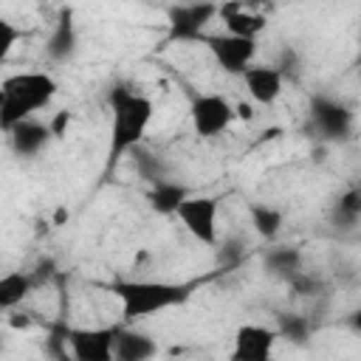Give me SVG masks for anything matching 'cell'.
I'll return each mask as SVG.
<instances>
[{
  "label": "cell",
  "mask_w": 361,
  "mask_h": 361,
  "mask_svg": "<svg viewBox=\"0 0 361 361\" xmlns=\"http://www.w3.org/2000/svg\"><path fill=\"white\" fill-rule=\"evenodd\" d=\"M76 45H79V34H76V23H73V11L71 8H62V14L56 17L51 34H48V42H45V54L54 59V62H65L76 54Z\"/></svg>",
  "instance_id": "obj_13"
},
{
  "label": "cell",
  "mask_w": 361,
  "mask_h": 361,
  "mask_svg": "<svg viewBox=\"0 0 361 361\" xmlns=\"http://www.w3.org/2000/svg\"><path fill=\"white\" fill-rule=\"evenodd\" d=\"M110 102V147H107V164H118L127 152H133L152 118H155V102L141 93V90H133L127 85H116L107 96Z\"/></svg>",
  "instance_id": "obj_1"
},
{
  "label": "cell",
  "mask_w": 361,
  "mask_h": 361,
  "mask_svg": "<svg viewBox=\"0 0 361 361\" xmlns=\"http://www.w3.org/2000/svg\"><path fill=\"white\" fill-rule=\"evenodd\" d=\"M220 20H223V25H226L228 34L251 37V39H259V34L268 25V20H265L262 11H254V8L243 6L240 0H231V3L220 6Z\"/></svg>",
  "instance_id": "obj_12"
},
{
  "label": "cell",
  "mask_w": 361,
  "mask_h": 361,
  "mask_svg": "<svg viewBox=\"0 0 361 361\" xmlns=\"http://www.w3.org/2000/svg\"><path fill=\"white\" fill-rule=\"evenodd\" d=\"M276 344V330L265 324H243L234 333L231 358L234 361H268Z\"/></svg>",
  "instance_id": "obj_9"
},
{
  "label": "cell",
  "mask_w": 361,
  "mask_h": 361,
  "mask_svg": "<svg viewBox=\"0 0 361 361\" xmlns=\"http://www.w3.org/2000/svg\"><path fill=\"white\" fill-rule=\"evenodd\" d=\"M248 217H251L254 231H257L259 237H265V240H274V237L279 234V228H282V212L274 209V206L254 203V206L248 209Z\"/></svg>",
  "instance_id": "obj_18"
},
{
  "label": "cell",
  "mask_w": 361,
  "mask_h": 361,
  "mask_svg": "<svg viewBox=\"0 0 361 361\" xmlns=\"http://www.w3.org/2000/svg\"><path fill=\"white\" fill-rule=\"evenodd\" d=\"M268 262H271L279 274H288V271H296V268H299V254H296V251H274Z\"/></svg>",
  "instance_id": "obj_20"
},
{
  "label": "cell",
  "mask_w": 361,
  "mask_h": 361,
  "mask_svg": "<svg viewBox=\"0 0 361 361\" xmlns=\"http://www.w3.org/2000/svg\"><path fill=\"white\" fill-rule=\"evenodd\" d=\"M113 296L121 305V316L127 324L149 319L155 313L180 307L192 296V285L166 282V279H116L110 285Z\"/></svg>",
  "instance_id": "obj_2"
},
{
  "label": "cell",
  "mask_w": 361,
  "mask_h": 361,
  "mask_svg": "<svg viewBox=\"0 0 361 361\" xmlns=\"http://www.w3.org/2000/svg\"><path fill=\"white\" fill-rule=\"evenodd\" d=\"M59 85L48 71H20L3 79L0 87V127L8 133L14 124L34 118L39 110H45Z\"/></svg>",
  "instance_id": "obj_3"
},
{
  "label": "cell",
  "mask_w": 361,
  "mask_h": 361,
  "mask_svg": "<svg viewBox=\"0 0 361 361\" xmlns=\"http://www.w3.org/2000/svg\"><path fill=\"white\" fill-rule=\"evenodd\" d=\"M310 118L316 124V130L324 135V138H344L353 127V113L336 102V99H327V96H316L313 104H310Z\"/></svg>",
  "instance_id": "obj_10"
},
{
  "label": "cell",
  "mask_w": 361,
  "mask_h": 361,
  "mask_svg": "<svg viewBox=\"0 0 361 361\" xmlns=\"http://www.w3.org/2000/svg\"><path fill=\"white\" fill-rule=\"evenodd\" d=\"M336 214H338L344 223L358 220V217H361V189H347V192L338 197Z\"/></svg>",
  "instance_id": "obj_19"
},
{
  "label": "cell",
  "mask_w": 361,
  "mask_h": 361,
  "mask_svg": "<svg viewBox=\"0 0 361 361\" xmlns=\"http://www.w3.org/2000/svg\"><path fill=\"white\" fill-rule=\"evenodd\" d=\"M237 107L220 93H197L189 104V121L195 135L200 138H217L237 121Z\"/></svg>",
  "instance_id": "obj_6"
},
{
  "label": "cell",
  "mask_w": 361,
  "mask_h": 361,
  "mask_svg": "<svg viewBox=\"0 0 361 361\" xmlns=\"http://www.w3.org/2000/svg\"><path fill=\"white\" fill-rule=\"evenodd\" d=\"M200 42L212 54L214 65L223 73H228V76H243L245 68H251L254 59H257V54H259V42L257 39L237 37V34H228V31H223V34H206Z\"/></svg>",
  "instance_id": "obj_5"
},
{
  "label": "cell",
  "mask_w": 361,
  "mask_h": 361,
  "mask_svg": "<svg viewBox=\"0 0 361 361\" xmlns=\"http://www.w3.org/2000/svg\"><path fill=\"white\" fill-rule=\"evenodd\" d=\"M217 214L220 203L212 195H186L175 212V217L183 223V228L203 245H217Z\"/></svg>",
  "instance_id": "obj_7"
},
{
  "label": "cell",
  "mask_w": 361,
  "mask_h": 361,
  "mask_svg": "<svg viewBox=\"0 0 361 361\" xmlns=\"http://www.w3.org/2000/svg\"><path fill=\"white\" fill-rule=\"evenodd\" d=\"M0 31H3L0 54H3V56H8V54H11V48H14V42H17V39H23V31H17V28H14V23H8V20H3V23H0Z\"/></svg>",
  "instance_id": "obj_21"
},
{
  "label": "cell",
  "mask_w": 361,
  "mask_h": 361,
  "mask_svg": "<svg viewBox=\"0 0 361 361\" xmlns=\"http://www.w3.org/2000/svg\"><path fill=\"white\" fill-rule=\"evenodd\" d=\"M358 65H361V51H358Z\"/></svg>",
  "instance_id": "obj_23"
},
{
  "label": "cell",
  "mask_w": 361,
  "mask_h": 361,
  "mask_svg": "<svg viewBox=\"0 0 361 361\" xmlns=\"http://www.w3.org/2000/svg\"><path fill=\"white\" fill-rule=\"evenodd\" d=\"M31 288H34V282H31L28 274H23V271L6 274V276L0 279V307H3L6 313L14 310V307L23 305V299L31 293Z\"/></svg>",
  "instance_id": "obj_17"
},
{
  "label": "cell",
  "mask_w": 361,
  "mask_h": 361,
  "mask_svg": "<svg viewBox=\"0 0 361 361\" xmlns=\"http://www.w3.org/2000/svg\"><path fill=\"white\" fill-rule=\"evenodd\" d=\"M220 14V6L212 0H180L166 11V39L169 42H200L206 25Z\"/></svg>",
  "instance_id": "obj_4"
},
{
  "label": "cell",
  "mask_w": 361,
  "mask_h": 361,
  "mask_svg": "<svg viewBox=\"0 0 361 361\" xmlns=\"http://www.w3.org/2000/svg\"><path fill=\"white\" fill-rule=\"evenodd\" d=\"M158 353V344L135 330V327H116V361H144Z\"/></svg>",
  "instance_id": "obj_15"
},
{
  "label": "cell",
  "mask_w": 361,
  "mask_h": 361,
  "mask_svg": "<svg viewBox=\"0 0 361 361\" xmlns=\"http://www.w3.org/2000/svg\"><path fill=\"white\" fill-rule=\"evenodd\" d=\"M6 135H8V141H11L17 155H37L51 141L54 130H51V124H42L37 118H25V121L14 124Z\"/></svg>",
  "instance_id": "obj_14"
},
{
  "label": "cell",
  "mask_w": 361,
  "mask_h": 361,
  "mask_svg": "<svg viewBox=\"0 0 361 361\" xmlns=\"http://www.w3.org/2000/svg\"><path fill=\"white\" fill-rule=\"evenodd\" d=\"M350 327H353V330H361V310H355V313L350 316Z\"/></svg>",
  "instance_id": "obj_22"
},
{
  "label": "cell",
  "mask_w": 361,
  "mask_h": 361,
  "mask_svg": "<svg viewBox=\"0 0 361 361\" xmlns=\"http://www.w3.org/2000/svg\"><path fill=\"white\" fill-rule=\"evenodd\" d=\"M175 3H180V0H175Z\"/></svg>",
  "instance_id": "obj_24"
},
{
  "label": "cell",
  "mask_w": 361,
  "mask_h": 361,
  "mask_svg": "<svg viewBox=\"0 0 361 361\" xmlns=\"http://www.w3.org/2000/svg\"><path fill=\"white\" fill-rule=\"evenodd\" d=\"M65 341L76 361H116V327H76Z\"/></svg>",
  "instance_id": "obj_8"
},
{
  "label": "cell",
  "mask_w": 361,
  "mask_h": 361,
  "mask_svg": "<svg viewBox=\"0 0 361 361\" xmlns=\"http://www.w3.org/2000/svg\"><path fill=\"white\" fill-rule=\"evenodd\" d=\"M186 195H189V189L183 183L158 178V180H152V189H149V206L158 214H175Z\"/></svg>",
  "instance_id": "obj_16"
},
{
  "label": "cell",
  "mask_w": 361,
  "mask_h": 361,
  "mask_svg": "<svg viewBox=\"0 0 361 361\" xmlns=\"http://www.w3.org/2000/svg\"><path fill=\"white\" fill-rule=\"evenodd\" d=\"M243 85L257 104H274L285 90V76L274 65H251L243 73Z\"/></svg>",
  "instance_id": "obj_11"
}]
</instances>
